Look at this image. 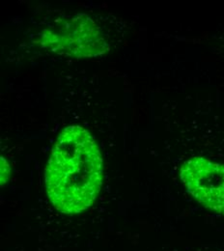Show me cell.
I'll list each match as a JSON object with an SVG mask.
<instances>
[{"label": "cell", "instance_id": "cell-2", "mask_svg": "<svg viewBox=\"0 0 224 251\" xmlns=\"http://www.w3.org/2000/svg\"><path fill=\"white\" fill-rule=\"evenodd\" d=\"M180 178L197 202L224 216V164L192 157L181 166Z\"/></svg>", "mask_w": 224, "mask_h": 251}, {"label": "cell", "instance_id": "cell-3", "mask_svg": "<svg viewBox=\"0 0 224 251\" xmlns=\"http://www.w3.org/2000/svg\"><path fill=\"white\" fill-rule=\"evenodd\" d=\"M10 171H11V168L7 162V160L2 157L1 158V184H5L10 176Z\"/></svg>", "mask_w": 224, "mask_h": 251}, {"label": "cell", "instance_id": "cell-1", "mask_svg": "<svg viewBox=\"0 0 224 251\" xmlns=\"http://www.w3.org/2000/svg\"><path fill=\"white\" fill-rule=\"evenodd\" d=\"M102 178L103 161L94 137L80 126L65 127L45 172L46 190L52 206L66 215L84 212L94 204Z\"/></svg>", "mask_w": 224, "mask_h": 251}]
</instances>
